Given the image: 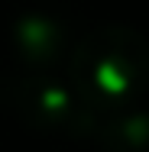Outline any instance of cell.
Listing matches in <instances>:
<instances>
[{
    "label": "cell",
    "instance_id": "obj_1",
    "mask_svg": "<svg viewBox=\"0 0 149 152\" xmlns=\"http://www.w3.org/2000/svg\"><path fill=\"white\" fill-rule=\"evenodd\" d=\"M68 75L75 94L94 113L133 107L149 81V42L126 26L88 32L68 58Z\"/></svg>",
    "mask_w": 149,
    "mask_h": 152
},
{
    "label": "cell",
    "instance_id": "obj_4",
    "mask_svg": "<svg viewBox=\"0 0 149 152\" xmlns=\"http://www.w3.org/2000/svg\"><path fill=\"white\" fill-rule=\"evenodd\" d=\"M94 136L104 152H149V113L136 107L104 113V123L94 126Z\"/></svg>",
    "mask_w": 149,
    "mask_h": 152
},
{
    "label": "cell",
    "instance_id": "obj_3",
    "mask_svg": "<svg viewBox=\"0 0 149 152\" xmlns=\"http://www.w3.org/2000/svg\"><path fill=\"white\" fill-rule=\"evenodd\" d=\"M13 45L23 55V61L29 68H39V71L59 68L75 52V45L68 39V23L55 13H46V10L26 13L13 26Z\"/></svg>",
    "mask_w": 149,
    "mask_h": 152
},
{
    "label": "cell",
    "instance_id": "obj_2",
    "mask_svg": "<svg viewBox=\"0 0 149 152\" xmlns=\"http://www.w3.org/2000/svg\"><path fill=\"white\" fill-rule=\"evenodd\" d=\"M3 104L10 113L32 126L36 133L49 136H88L97 126V113L75 94V88H65L52 78H20L7 81L3 88Z\"/></svg>",
    "mask_w": 149,
    "mask_h": 152
}]
</instances>
